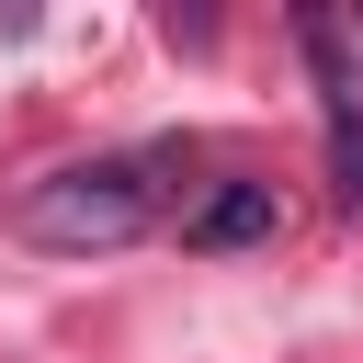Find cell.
I'll return each mask as SVG.
<instances>
[{"instance_id": "cell-3", "label": "cell", "mask_w": 363, "mask_h": 363, "mask_svg": "<svg viewBox=\"0 0 363 363\" xmlns=\"http://www.w3.org/2000/svg\"><path fill=\"white\" fill-rule=\"evenodd\" d=\"M284 227V204H272V182H216L193 216H182V250H261Z\"/></svg>"}, {"instance_id": "cell-2", "label": "cell", "mask_w": 363, "mask_h": 363, "mask_svg": "<svg viewBox=\"0 0 363 363\" xmlns=\"http://www.w3.org/2000/svg\"><path fill=\"white\" fill-rule=\"evenodd\" d=\"M295 45H306V68H318L329 125H363V34H352L329 0H306V11H295Z\"/></svg>"}, {"instance_id": "cell-1", "label": "cell", "mask_w": 363, "mask_h": 363, "mask_svg": "<svg viewBox=\"0 0 363 363\" xmlns=\"http://www.w3.org/2000/svg\"><path fill=\"white\" fill-rule=\"evenodd\" d=\"M147 216H159L147 159H68V170H45L23 193V238L34 250H125Z\"/></svg>"}, {"instance_id": "cell-4", "label": "cell", "mask_w": 363, "mask_h": 363, "mask_svg": "<svg viewBox=\"0 0 363 363\" xmlns=\"http://www.w3.org/2000/svg\"><path fill=\"white\" fill-rule=\"evenodd\" d=\"M329 159H340V204H363V125H329Z\"/></svg>"}]
</instances>
